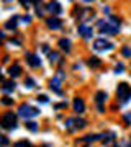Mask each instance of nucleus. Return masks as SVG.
<instances>
[{"instance_id": "1", "label": "nucleus", "mask_w": 131, "mask_h": 147, "mask_svg": "<svg viewBox=\"0 0 131 147\" xmlns=\"http://www.w3.org/2000/svg\"><path fill=\"white\" fill-rule=\"evenodd\" d=\"M97 26L105 34H118V31H120V20L116 16H110L107 20H98Z\"/></svg>"}, {"instance_id": "2", "label": "nucleus", "mask_w": 131, "mask_h": 147, "mask_svg": "<svg viewBox=\"0 0 131 147\" xmlns=\"http://www.w3.org/2000/svg\"><path fill=\"white\" fill-rule=\"evenodd\" d=\"M116 96H118V100H120L121 105L128 103L131 98V87L128 84H125V82H121L118 85V88H116Z\"/></svg>"}, {"instance_id": "3", "label": "nucleus", "mask_w": 131, "mask_h": 147, "mask_svg": "<svg viewBox=\"0 0 131 147\" xmlns=\"http://www.w3.org/2000/svg\"><path fill=\"white\" fill-rule=\"evenodd\" d=\"M0 126L3 129H15L16 127V115L13 111H7L5 115L0 118Z\"/></svg>"}, {"instance_id": "4", "label": "nucleus", "mask_w": 131, "mask_h": 147, "mask_svg": "<svg viewBox=\"0 0 131 147\" xmlns=\"http://www.w3.org/2000/svg\"><path fill=\"white\" fill-rule=\"evenodd\" d=\"M87 126V121L82 119V118H69L66 119V129L71 132L77 131V129H84Z\"/></svg>"}, {"instance_id": "5", "label": "nucleus", "mask_w": 131, "mask_h": 147, "mask_svg": "<svg viewBox=\"0 0 131 147\" xmlns=\"http://www.w3.org/2000/svg\"><path fill=\"white\" fill-rule=\"evenodd\" d=\"M18 115H20L21 118L28 119V118H33V116L39 115V110H38V108H33V106H30V105H26V103H23V105L18 106Z\"/></svg>"}, {"instance_id": "6", "label": "nucleus", "mask_w": 131, "mask_h": 147, "mask_svg": "<svg viewBox=\"0 0 131 147\" xmlns=\"http://www.w3.org/2000/svg\"><path fill=\"white\" fill-rule=\"evenodd\" d=\"M94 49L95 51H110V49H113V44L103 38H98L94 41Z\"/></svg>"}, {"instance_id": "7", "label": "nucleus", "mask_w": 131, "mask_h": 147, "mask_svg": "<svg viewBox=\"0 0 131 147\" xmlns=\"http://www.w3.org/2000/svg\"><path fill=\"white\" fill-rule=\"evenodd\" d=\"M79 34L82 38H85V39H89V38H92V34H94V30H92V26H89V25L80 23V25H79Z\"/></svg>"}, {"instance_id": "8", "label": "nucleus", "mask_w": 131, "mask_h": 147, "mask_svg": "<svg viewBox=\"0 0 131 147\" xmlns=\"http://www.w3.org/2000/svg\"><path fill=\"white\" fill-rule=\"evenodd\" d=\"M46 25L51 30H59V28L62 26V20H59L56 16H51V18H46Z\"/></svg>"}, {"instance_id": "9", "label": "nucleus", "mask_w": 131, "mask_h": 147, "mask_svg": "<svg viewBox=\"0 0 131 147\" xmlns=\"http://www.w3.org/2000/svg\"><path fill=\"white\" fill-rule=\"evenodd\" d=\"M61 82H62V80L59 79V77H54V79H51V82H49V88H51L52 92H56L58 95L62 93V90H61Z\"/></svg>"}, {"instance_id": "10", "label": "nucleus", "mask_w": 131, "mask_h": 147, "mask_svg": "<svg viewBox=\"0 0 131 147\" xmlns=\"http://www.w3.org/2000/svg\"><path fill=\"white\" fill-rule=\"evenodd\" d=\"M26 61H28V64L31 65V67H39L41 65V59L38 57V56H35V54H26Z\"/></svg>"}, {"instance_id": "11", "label": "nucleus", "mask_w": 131, "mask_h": 147, "mask_svg": "<svg viewBox=\"0 0 131 147\" xmlns=\"http://www.w3.org/2000/svg\"><path fill=\"white\" fill-rule=\"evenodd\" d=\"M74 111L75 113H84L85 111V103L82 98H75L74 100Z\"/></svg>"}, {"instance_id": "12", "label": "nucleus", "mask_w": 131, "mask_h": 147, "mask_svg": "<svg viewBox=\"0 0 131 147\" xmlns=\"http://www.w3.org/2000/svg\"><path fill=\"white\" fill-rule=\"evenodd\" d=\"M46 10L58 15V13H61V10H62V8H61V3H59V2H51V3H48Z\"/></svg>"}, {"instance_id": "13", "label": "nucleus", "mask_w": 131, "mask_h": 147, "mask_svg": "<svg viewBox=\"0 0 131 147\" xmlns=\"http://www.w3.org/2000/svg\"><path fill=\"white\" fill-rule=\"evenodd\" d=\"M15 87H16V84L13 80H7V82H3V85H2V90H3L5 93H8V92H13Z\"/></svg>"}, {"instance_id": "14", "label": "nucleus", "mask_w": 131, "mask_h": 147, "mask_svg": "<svg viewBox=\"0 0 131 147\" xmlns=\"http://www.w3.org/2000/svg\"><path fill=\"white\" fill-rule=\"evenodd\" d=\"M59 47H61L62 51H66V53H71V41L66 39V38H61V39H59Z\"/></svg>"}, {"instance_id": "15", "label": "nucleus", "mask_w": 131, "mask_h": 147, "mask_svg": "<svg viewBox=\"0 0 131 147\" xmlns=\"http://www.w3.org/2000/svg\"><path fill=\"white\" fill-rule=\"evenodd\" d=\"M107 100V93L105 92H97L95 93V101H97V106H103V101Z\"/></svg>"}, {"instance_id": "16", "label": "nucleus", "mask_w": 131, "mask_h": 147, "mask_svg": "<svg viewBox=\"0 0 131 147\" xmlns=\"http://www.w3.org/2000/svg\"><path fill=\"white\" fill-rule=\"evenodd\" d=\"M8 74H10L12 77H18L21 74V67H20V64H13L10 69H8Z\"/></svg>"}, {"instance_id": "17", "label": "nucleus", "mask_w": 131, "mask_h": 147, "mask_svg": "<svg viewBox=\"0 0 131 147\" xmlns=\"http://www.w3.org/2000/svg\"><path fill=\"white\" fill-rule=\"evenodd\" d=\"M16 20H18V16H15V18H10V20L7 21V23H5V28H7V30H15V28H16V23H18Z\"/></svg>"}, {"instance_id": "18", "label": "nucleus", "mask_w": 131, "mask_h": 147, "mask_svg": "<svg viewBox=\"0 0 131 147\" xmlns=\"http://www.w3.org/2000/svg\"><path fill=\"white\" fill-rule=\"evenodd\" d=\"M49 61L51 64H61V56L58 53H49Z\"/></svg>"}, {"instance_id": "19", "label": "nucleus", "mask_w": 131, "mask_h": 147, "mask_svg": "<svg viewBox=\"0 0 131 147\" xmlns=\"http://www.w3.org/2000/svg\"><path fill=\"white\" fill-rule=\"evenodd\" d=\"M100 64H102V62H100L98 57H90L89 59V65H90V67H100Z\"/></svg>"}, {"instance_id": "20", "label": "nucleus", "mask_w": 131, "mask_h": 147, "mask_svg": "<svg viewBox=\"0 0 131 147\" xmlns=\"http://www.w3.org/2000/svg\"><path fill=\"white\" fill-rule=\"evenodd\" d=\"M102 136H97V134H92V136H85L84 137V141L85 142H94V141H98Z\"/></svg>"}, {"instance_id": "21", "label": "nucleus", "mask_w": 131, "mask_h": 147, "mask_svg": "<svg viewBox=\"0 0 131 147\" xmlns=\"http://www.w3.org/2000/svg\"><path fill=\"white\" fill-rule=\"evenodd\" d=\"M26 127H28L30 131H33V132L38 129V126H36V123H35V121H26Z\"/></svg>"}, {"instance_id": "22", "label": "nucleus", "mask_w": 131, "mask_h": 147, "mask_svg": "<svg viewBox=\"0 0 131 147\" xmlns=\"http://www.w3.org/2000/svg\"><path fill=\"white\" fill-rule=\"evenodd\" d=\"M25 87H28V88H33V87H35V80H33L31 77L25 79Z\"/></svg>"}, {"instance_id": "23", "label": "nucleus", "mask_w": 131, "mask_h": 147, "mask_svg": "<svg viewBox=\"0 0 131 147\" xmlns=\"http://www.w3.org/2000/svg\"><path fill=\"white\" fill-rule=\"evenodd\" d=\"M15 147H31V144H30L28 141H18L15 144Z\"/></svg>"}, {"instance_id": "24", "label": "nucleus", "mask_w": 131, "mask_h": 147, "mask_svg": "<svg viewBox=\"0 0 131 147\" xmlns=\"http://www.w3.org/2000/svg\"><path fill=\"white\" fill-rule=\"evenodd\" d=\"M123 70H125V65H123V64H116V67H115V72L116 74H123Z\"/></svg>"}, {"instance_id": "25", "label": "nucleus", "mask_w": 131, "mask_h": 147, "mask_svg": "<svg viewBox=\"0 0 131 147\" xmlns=\"http://www.w3.org/2000/svg\"><path fill=\"white\" fill-rule=\"evenodd\" d=\"M121 53H123V56H125V57H130V56H131V49L125 46L123 49H121Z\"/></svg>"}, {"instance_id": "26", "label": "nucleus", "mask_w": 131, "mask_h": 147, "mask_svg": "<svg viewBox=\"0 0 131 147\" xmlns=\"http://www.w3.org/2000/svg\"><path fill=\"white\" fill-rule=\"evenodd\" d=\"M123 119H125L126 124H131V111H130V113H126V115L123 116Z\"/></svg>"}, {"instance_id": "27", "label": "nucleus", "mask_w": 131, "mask_h": 147, "mask_svg": "<svg viewBox=\"0 0 131 147\" xmlns=\"http://www.w3.org/2000/svg\"><path fill=\"white\" fill-rule=\"evenodd\" d=\"M8 144V139L5 136H0V146H7Z\"/></svg>"}, {"instance_id": "28", "label": "nucleus", "mask_w": 131, "mask_h": 147, "mask_svg": "<svg viewBox=\"0 0 131 147\" xmlns=\"http://www.w3.org/2000/svg\"><path fill=\"white\" fill-rule=\"evenodd\" d=\"M38 101H41V103H48V96H46V95H39V96H38Z\"/></svg>"}, {"instance_id": "29", "label": "nucleus", "mask_w": 131, "mask_h": 147, "mask_svg": "<svg viewBox=\"0 0 131 147\" xmlns=\"http://www.w3.org/2000/svg\"><path fill=\"white\" fill-rule=\"evenodd\" d=\"M113 141V132H110V134H107V139H105V142L108 144V142H111Z\"/></svg>"}, {"instance_id": "30", "label": "nucleus", "mask_w": 131, "mask_h": 147, "mask_svg": "<svg viewBox=\"0 0 131 147\" xmlns=\"http://www.w3.org/2000/svg\"><path fill=\"white\" fill-rule=\"evenodd\" d=\"M2 103H3V105H12V103H13V100H10V98H3V100H2Z\"/></svg>"}, {"instance_id": "31", "label": "nucleus", "mask_w": 131, "mask_h": 147, "mask_svg": "<svg viewBox=\"0 0 131 147\" xmlns=\"http://www.w3.org/2000/svg\"><path fill=\"white\" fill-rule=\"evenodd\" d=\"M36 13H38L39 16H41V15H44V8H39V7H38V8H36Z\"/></svg>"}, {"instance_id": "32", "label": "nucleus", "mask_w": 131, "mask_h": 147, "mask_svg": "<svg viewBox=\"0 0 131 147\" xmlns=\"http://www.w3.org/2000/svg\"><path fill=\"white\" fill-rule=\"evenodd\" d=\"M67 106V103H59V105H56V110H61V108H66Z\"/></svg>"}, {"instance_id": "33", "label": "nucleus", "mask_w": 131, "mask_h": 147, "mask_svg": "<svg viewBox=\"0 0 131 147\" xmlns=\"http://www.w3.org/2000/svg\"><path fill=\"white\" fill-rule=\"evenodd\" d=\"M23 21H25V23H30V21H31V16H23Z\"/></svg>"}, {"instance_id": "34", "label": "nucleus", "mask_w": 131, "mask_h": 147, "mask_svg": "<svg viewBox=\"0 0 131 147\" xmlns=\"http://www.w3.org/2000/svg\"><path fill=\"white\" fill-rule=\"evenodd\" d=\"M12 44H15V46H20V41H16V39H12Z\"/></svg>"}, {"instance_id": "35", "label": "nucleus", "mask_w": 131, "mask_h": 147, "mask_svg": "<svg viewBox=\"0 0 131 147\" xmlns=\"http://www.w3.org/2000/svg\"><path fill=\"white\" fill-rule=\"evenodd\" d=\"M3 38H5L3 36V33H0V39H3Z\"/></svg>"}, {"instance_id": "36", "label": "nucleus", "mask_w": 131, "mask_h": 147, "mask_svg": "<svg viewBox=\"0 0 131 147\" xmlns=\"http://www.w3.org/2000/svg\"><path fill=\"white\" fill-rule=\"evenodd\" d=\"M2 79H3V77H2V72H0V80H2Z\"/></svg>"}, {"instance_id": "37", "label": "nucleus", "mask_w": 131, "mask_h": 147, "mask_svg": "<svg viewBox=\"0 0 131 147\" xmlns=\"http://www.w3.org/2000/svg\"><path fill=\"white\" fill-rule=\"evenodd\" d=\"M43 147H49V146H43Z\"/></svg>"}, {"instance_id": "38", "label": "nucleus", "mask_w": 131, "mask_h": 147, "mask_svg": "<svg viewBox=\"0 0 131 147\" xmlns=\"http://www.w3.org/2000/svg\"><path fill=\"white\" fill-rule=\"evenodd\" d=\"M130 147H131V142H130Z\"/></svg>"}]
</instances>
